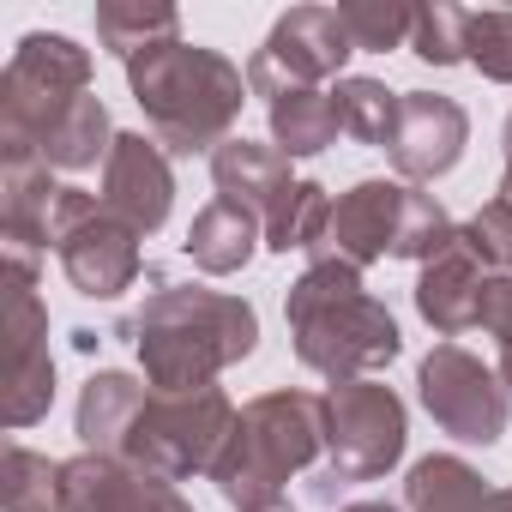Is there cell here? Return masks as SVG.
Listing matches in <instances>:
<instances>
[{
	"mask_svg": "<svg viewBox=\"0 0 512 512\" xmlns=\"http://www.w3.org/2000/svg\"><path fill=\"white\" fill-rule=\"evenodd\" d=\"M344 512H404V506H392V500H350Z\"/></svg>",
	"mask_w": 512,
	"mask_h": 512,
	"instance_id": "obj_33",
	"label": "cell"
},
{
	"mask_svg": "<svg viewBox=\"0 0 512 512\" xmlns=\"http://www.w3.org/2000/svg\"><path fill=\"white\" fill-rule=\"evenodd\" d=\"M272 145L284 157H320L338 133H344V115H338V97L326 85H290L278 91L272 103Z\"/></svg>",
	"mask_w": 512,
	"mask_h": 512,
	"instance_id": "obj_20",
	"label": "cell"
},
{
	"mask_svg": "<svg viewBox=\"0 0 512 512\" xmlns=\"http://www.w3.org/2000/svg\"><path fill=\"white\" fill-rule=\"evenodd\" d=\"M145 398L151 392L133 374H91L85 392H79V440H85V452L115 458L121 452V434L133 428V416H139Z\"/></svg>",
	"mask_w": 512,
	"mask_h": 512,
	"instance_id": "obj_21",
	"label": "cell"
},
{
	"mask_svg": "<svg viewBox=\"0 0 512 512\" xmlns=\"http://www.w3.org/2000/svg\"><path fill=\"white\" fill-rule=\"evenodd\" d=\"M482 332L494 338V350H500V386L512 392V278H494V284H488Z\"/></svg>",
	"mask_w": 512,
	"mask_h": 512,
	"instance_id": "obj_32",
	"label": "cell"
},
{
	"mask_svg": "<svg viewBox=\"0 0 512 512\" xmlns=\"http://www.w3.org/2000/svg\"><path fill=\"white\" fill-rule=\"evenodd\" d=\"M127 338L139 344L151 392H199L260 344V314L223 290L157 284L133 308Z\"/></svg>",
	"mask_w": 512,
	"mask_h": 512,
	"instance_id": "obj_1",
	"label": "cell"
},
{
	"mask_svg": "<svg viewBox=\"0 0 512 512\" xmlns=\"http://www.w3.org/2000/svg\"><path fill=\"white\" fill-rule=\"evenodd\" d=\"M97 37L109 55L133 61L157 43H175L181 37V13L175 7H157V0H103L97 7Z\"/></svg>",
	"mask_w": 512,
	"mask_h": 512,
	"instance_id": "obj_22",
	"label": "cell"
},
{
	"mask_svg": "<svg viewBox=\"0 0 512 512\" xmlns=\"http://www.w3.org/2000/svg\"><path fill=\"white\" fill-rule=\"evenodd\" d=\"M235 404L217 392V386H199V392H151L133 416V428L121 434V464L133 470H151L163 482H181L193 470L211 476L229 428H235Z\"/></svg>",
	"mask_w": 512,
	"mask_h": 512,
	"instance_id": "obj_6",
	"label": "cell"
},
{
	"mask_svg": "<svg viewBox=\"0 0 512 512\" xmlns=\"http://www.w3.org/2000/svg\"><path fill=\"white\" fill-rule=\"evenodd\" d=\"M115 127H109V109L97 103V97H79L67 115H61V127L43 139V151H37V163H49V169H91L97 157L109 163V151H115Z\"/></svg>",
	"mask_w": 512,
	"mask_h": 512,
	"instance_id": "obj_24",
	"label": "cell"
},
{
	"mask_svg": "<svg viewBox=\"0 0 512 512\" xmlns=\"http://www.w3.org/2000/svg\"><path fill=\"white\" fill-rule=\"evenodd\" d=\"M404 458V404L392 386L350 380L326 392V464L338 482H374Z\"/></svg>",
	"mask_w": 512,
	"mask_h": 512,
	"instance_id": "obj_9",
	"label": "cell"
},
{
	"mask_svg": "<svg viewBox=\"0 0 512 512\" xmlns=\"http://www.w3.org/2000/svg\"><path fill=\"white\" fill-rule=\"evenodd\" d=\"M344 31L356 49H404L410 31H416V7H398V0H350V7H338Z\"/></svg>",
	"mask_w": 512,
	"mask_h": 512,
	"instance_id": "obj_29",
	"label": "cell"
},
{
	"mask_svg": "<svg viewBox=\"0 0 512 512\" xmlns=\"http://www.w3.org/2000/svg\"><path fill=\"white\" fill-rule=\"evenodd\" d=\"M482 512H512V488H488V506Z\"/></svg>",
	"mask_w": 512,
	"mask_h": 512,
	"instance_id": "obj_34",
	"label": "cell"
},
{
	"mask_svg": "<svg viewBox=\"0 0 512 512\" xmlns=\"http://www.w3.org/2000/svg\"><path fill=\"white\" fill-rule=\"evenodd\" d=\"M169 199H175V175H169L163 145L145 133H121L109 163H103V205L121 223H133L139 235H151V229H163Z\"/></svg>",
	"mask_w": 512,
	"mask_h": 512,
	"instance_id": "obj_14",
	"label": "cell"
},
{
	"mask_svg": "<svg viewBox=\"0 0 512 512\" xmlns=\"http://www.w3.org/2000/svg\"><path fill=\"white\" fill-rule=\"evenodd\" d=\"M338 97V115H344V133L362 139V145H392V127H398V103L404 91H386L380 79H338L332 85Z\"/></svg>",
	"mask_w": 512,
	"mask_h": 512,
	"instance_id": "obj_26",
	"label": "cell"
},
{
	"mask_svg": "<svg viewBox=\"0 0 512 512\" xmlns=\"http://www.w3.org/2000/svg\"><path fill=\"white\" fill-rule=\"evenodd\" d=\"M127 85L151 121V139L169 151H217L247 103V73L199 43H157L127 61Z\"/></svg>",
	"mask_w": 512,
	"mask_h": 512,
	"instance_id": "obj_2",
	"label": "cell"
},
{
	"mask_svg": "<svg viewBox=\"0 0 512 512\" xmlns=\"http://www.w3.org/2000/svg\"><path fill=\"white\" fill-rule=\"evenodd\" d=\"M404 217H410V187L404 181H356L326 223V247L314 260H344V266H374L380 253H398L404 241Z\"/></svg>",
	"mask_w": 512,
	"mask_h": 512,
	"instance_id": "obj_12",
	"label": "cell"
},
{
	"mask_svg": "<svg viewBox=\"0 0 512 512\" xmlns=\"http://www.w3.org/2000/svg\"><path fill=\"white\" fill-rule=\"evenodd\" d=\"M410 55L428 67H452L464 61V7H416V31H410Z\"/></svg>",
	"mask_w": 512,
	"mask_h": 512,
	"instance_id": "obj_31",
	"label": "cell"
},
{
	"mask_svg": "<svg viewBox=\"0 0 512 512\" xmlns=\"http://www.w3.org/2000/svg\"><path fill=\"white\" fill-rule=\"evenodd\" d=\"M67 512H193L175 482L133 470L103 452H79L67 464Z\"/></svg>",
	"mask_w": 512,
	"mask_h": 512,
	"instance_id": "obj_15",
	"label": "cell"
},
{
	"mask_svg": "<svg viewBox=\"0 0 512 512\" xmlns=\"http://www.w3.org/2000/svg\"><path fill=\"white\" fill-rule=\"evenodd\" d=\"M506 169H512V121H506Z\"/></svg>",
	"mask_w": 512,
	"mask_h": 512,
	"instance_id": "obj_35",
	"label": "cell"
},
{
	"mask_svg": "<svg viewBox=\"0 0 512 512\" xmlns=\"http://www.w3.org/2000/svg\"><path fill=\"white\" fill-rule=\"evenodd\" d=\"M284 314L296 332V356L314 374H326L332 386L368 380L374 368L398 356V320L386 314V302L362 290V272L344 260H314L290 284Z\"/></svg>",
	"mask_w": 512,
	"mask_h": 512,
	"instance_id": "obj_3",
	"label": "cell"
},
{
	"mask_svg": "<svg viewBox=\"0 0 512 512\" xmlns=\"http://www.w3.org/2000/svg\"><path fill=\"white\" fill-rule=\"evenodd\" d=\"M61 193L67 187L49 175V163H0V229H7V247L19 253L55 247Z\"/></svg>",
	"mask_w": 512,
	"mask_h": 512,
	"instance_id": "obj_18",
	"label": "cell"
},
{
	"mask_svg": "<svg viewBox=\"0 0 512 512\" xmlns=\"http://www.w3.org/2000/svg\"><path fill=\"white\" fill-rule=\"evenodd\" d=\"M488 284H494V272L482 266V253H476V247L464 241V229H458V241H452L446 253H434V260L422 266L416 308H422V320H428L440 338H458V332L482 326Z\"/></svg>",
	"mask_w": 512,
	"mask_h": 512,
	"instance_id": "obj_16",
	"label": "cell"
},
{
	"mask_svg": "<svg viewBox=\"0 0 512 512\" xmlns=\"http://www.w3.org/2000/svg\"><path fill=\"white\" fill-rule=\"evenodd\" d=\"M0 506L7 512H67V464L31 452V446H7L0 458Z\"/></svg>",
	"mask_w": 512,
	"mask_h": 512,
	"instance_id": "obj_23",
	"label": "cell"
},
{
	"mask_svg": "<svg viewBox=\"0 0 512 512\" xmlns=\"http://www.w3.org/2000/svg\"><path fill=\"white\" fill-rule=\"evenodd\" d=\"M350 55H356V43H350L338 7H290L272 25L266 49L247 61V91L272 103L290 85H326L344 73Z\"/></svg>",
	"mask_w": 512,
	"mask_h": 512,
	"instance_id": "obj_10",
	"label": "cell"
},
{
	"mask_svg": "<svg viewBox=\"0 0 512 512\" xmlns=\"http://www.w3.org/2000/svg\"><path fill=\"white\" fill-rule=\"evenodd\" d=\"M416 392H422V410L452 434V440H470V446H488L506 434V410H512V392L500 386L494 368H482L470 350L458 344H440L422 356L416 368Z\"/></svg>",
	"mask_w": 512,
	"mask_h": 512,
	"instance_id": "obj_11",
	"label": "cell"
},
{
	"mask_svg": "<svg viewBox=\"0 0 512 512\" xmlns=\"http://www.w3.org/2000/svg\"><path fill=\"white\" fill-rule=\"evenodd\" d=\"M211 181H217V199L253 211L260 223H272L290 193H296V175H290V157L278 145H253V139H229L211 151Z\"/></svg>",
	"mask_w": 512,
	"mask_h": 512,
	"instance_id": "obj_17",
	"label": "cell"
},
{
	"mask_svg": "<svg viewBox=\"0 0 512 512\" xmlns=\"http://www.w3.org/2000/svg\"><path fill=\"white\" fill-rule=\"evenodd\" d=\"M464 61H470L482 79L512 85V13H506V7L464 13Z\"/></svg>",
	"mask_w": 512,
	"mask_h": 512,
	"instance_id": "obj_28",
	"label": "cell"
},
{
	"mask_svg": "<svg viewBox=\"0 0 512 512\" xmlns=\"http://www.w3.org/2000/svg\"><path fill=\"white\" fill-rule=\"evenodd\" d=\"M458 229H464V241L482 253V266H488L494 278H512V169H506L500 193H494L470 223H458Z\"/></svg>",
	"mask_w": 512,
	"mask_h": 512,
	"instance_id": "obj_30",
	"label": "cell"
},
{
	"mask_svg": "<svg viewBox=\"0 0 512 512\" xmlns=\"http://www.w3.org/2000/svg\"><path fill=\"white\" fill-rule=\"evenodd\" d=\"M404 506L410 512H482L488 506V488L482 476L464 464V458H422L404 482Z\"/></svg>",
	"mask_w": 512,
	"mask_h": 512,
	"instance_id": "obj_25",
	"label": "cell"
},
{
	"mask_svg": "<svg viewBox=\"0 0 512 512\" xmlns=\"http://www.w3.org/2000/svg\"><path fill=\"white\" fill-rule=\"evenodd\" d=\"M55 253H61V272L73 278V290L91 296V302H109V296L133 290V278H139V229L121 223L85 187H67L61 193Z\"/></svg>",
	"mask_w": 512,
	"mask_h": 512,
	"instance_id": "obj_8",
	"label": "cell"
},
{
	"mask_svg": "<svg viewBox=\"0 0 512 512\" xmlns=\"http://www.w3.org/2000/svg\"><path fill=\"white\" fill-rule=\"evenodd\" d=\"M464 139H470V121L452 97H434V91H404L398 103V127H392V163L398 175L410 181H434L446 175L458 157H464Z\"/></svg>",
	"mask_w": 512,
	"mask_h": 512,
	"instance_id": "obj_13",
	"label": "cell"
},
{
	"mask_svg": "<svg viewBox=\"0 0 512 512\" xmlns=\"http://www.w3.org/2000/svg\"><path fill=\"white\" fill-rule=\"evenodd\" d=\"M79 97H91V55L73 37L31 31L0 73V163H37Z\"/></svg>",
	"mask_w": 512,
	"mask_h": 512,
	"instance_id": "obj_5",
	"label": "cell"
},
{
	"mask_svg": "<svg viewBox=\"0 0 512 512\" xmlns=\"http://www.w3.org/2000/svg\"><path fill=\"white\" fill-rule=\"evenodd\" d=\"M326 223H332V199H326V187H320V181H296L290 205L266 223V247H278V253H290V247L320 253V247H326Z\"/></svg>",
	"mask_w": 512,
	"mask_h": 512,
	"instance_id": "obj_27",
	"label": "cell"
},
{
	"mask_svg": "<svg viewBox=\"0 0 512 512\" xmlns=\"http://www.w3.org/2000/svg\"><path fill=\"white\" fill-rule=\"evenodd\" d=\"M266 512H290V506H266Z\"/></svg>",
	"mask_w": 512,
	"mask_h": 512,
	"instance_id": "obj_36",
	"label": "cell"
},
{
	"mask_svg": "<svg viewBox=\"0 0 512 512\" xmlns=\"http://www.w3.org/2000/svg\"><path fill=\"white\" fill-rule=\"evenodd\" d=\"M260 235H266V223L253 217V211H241V205H229V199H211V205L193 217V229H187V260H193L199 272H211V278H229V272H241V266L253 260Z\"/></svg>",
	"mask_w": 512,
	"mask_h": 512,
	"instance_id": "obj_19",
	"label": "cell"
},
{
	"mask_svg": "<svg viewBox=\"0 0 512 512\" xmlns=\"http://www.w3.org/2000/svg\"><path fill=\"white\" fill-rule=\"evenodd\" d=\"M0 338H7V380H0V422L31 428L55 398V356H49V308L37 296L31 253L7 247V296H0Z\"/></svg>",
	"mask_w": 512,
	"mask_h": 512,
	"instance_id": "obj_7",
	"label": "cell"
},
{
	"mask_svg": "<svg viewBox=\"0 0 512 512\" xmlns=\"http://www.w3.org/2000/svg\"><path fill=\"white\" fill-rule=\"evenodd\" d=\"M320 452H326V398L266 392L235 416L211 464V482L235 512H266V506H284V482L308 470Z\"/></svg>",
	"mask_w": 512,
	"mask_h": 512,
	"instance_id": "obj_4",
	"label": "cell"
}]
</instances>
